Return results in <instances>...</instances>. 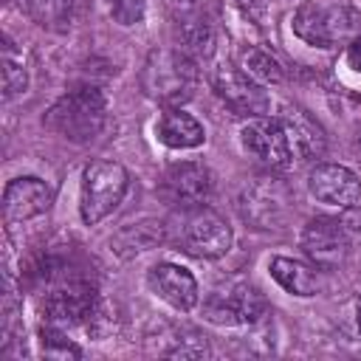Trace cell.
I'll return each instance as SVG.
<instances>
[{"label":"cell","instance_id":"1","mask_svg":"<svg viewBox=\"0 0 361 361\" xmlns=\"http://www.w3.org/2000/svg\"><path fill=\"white\" fill-rule=\"evenodd\" d=\"M104 121H107V102H104L102 90L93 85L68 90L42 116V124L51 133H56L73 144L93 141L104 130Z\"/></svg>","mask_w":361,"mask_h":361},{"label":"cell","instance_id":"2","mask_svg":"<svg viewBox=\"0 0 361 361\" xmlns=\"http://www.w3.org/2000/svg\"><path fill=\"white\" fill-rule=\"evenodd\" d=\"M197 85V68L195 59L186 56L178 48H155L149 51L144 68H141V90L164 104V107H180L192 99Z\"/></svg>","mask_w":361,"mask_h":361},{"label":"cell","instance_id":"3","mask_svg":"<svg viewBox=\"0 0 361 361\" xmlns=\"http://www.w3.org/2000/svg\"><path fill=\"white\" fill-rule=\"evenodd\" d=\"M237 212L254 228H282L293 212V195L285 180L274 175H257L240 189Z\"/></svg>","mask_w":361,"mask_h":361},{"label":"cell","instance_id":"4","mask_svg":"<svg viewBox=\"0 0 361 361\" xmlns=\"http://www.w3.org/2000/svg\"><path fill=\"white\" fill-rule=\"evenodd\" d=\"M130 175L118 161H93L82 172L79 214L85 226L102 223L127 195Z\"/></svg>","mask_w":361,"mask_h":361},{"label":"cell","instance_id":"5","mask_svg":"<svg viewBox=\"0 0 361 361\" xmlns=\"http://www.w3.org/2000/svg\"><path fill=\"white\" fill-rule=\"evenodd\" d=\"M178 223V243L192 257L217 259L231 248V226L206 203L180 209Z\"/></svg>","mask_w":361,"mask_h":361},{"label":"cell","instance_id":"6","mask_svg":"<svg viewBox=\"0 0 361 361\" xmlns=\"http://www.w3.org/2000/svg\"><path fill=\"white\" fill-rule=\"evenodd\" d=\"M268 302L254 285H228L209 293L203 302V316L212 324L234 327V324H254L265 316Z\"/></svg>","mask_w":361,"mask_h":361},{"label":"cell","instance_id":"7","mask_svg":"<svg viewBox=\"0 0 361 361\" xmlns=\"http://www.w3.org/2000/svg\"><path fill=\"white\" fill-rule=\"evenodd\" d=\"M99 316V299L96 288L85 279H68L59 288H54L45 299V322L54 327H76L87 324Z\"/></svg>","mask_w":361,"mask_h":361},{"label":"cell","instance_id":"8","mask_svg":"<svg viewBox=\"0 0 361 361\" xmlns=\"http://www.w3.org/2000/svg\"><path fill=\"white\" fill-rule=\"evenodd\" d=\"M212 87L237 116L254 118V116H265L271 107L265 87L237 65H217L212 73Z\"/></svg>","mask_w":361,"mask_h":361},{"label":"cell","instance_id":"9","mask_svg":"<svg viewBox=\"0 0 361 361\" xmlns=\"http://www.w3.org/2000/svg\"><path fill=\"white\" fill-rule=\"evenodd\" d=\"M302 251L322 271L341 268L350 254V237L344 231V223L333 217L307 220V226L302 228Z\"/></svg>","mask_w":361,"mask_h":361},{"label":"cell","instance_id":"10","mask_svg":"<svg viewBox=\"0 0 361 361\" xmlns=\"http://www.w3.org/2000/svg\"><path fill=\"white\" fill-rule=\"evenodd\" d=\"M240 144L248 155H254L259 164H265L271 169H285L293 161V152H290L282 121L268 118V116L248 118L240 130Z\"/></svg>","mask_w":361,"mask_h":361},{"label":"cell","instance_id":"11","mask_svg":"<svg viewBox=\"0 0 361 361\" xmlns=\"http://www.w3.org/2000/svg\"><path fill=\"white\" fill-rule=\"evenodd\" d=\"M212 172L197 164V161H183L166 169L164 180H161V197L178 209H189V206H200L209 200L212 195Z\"/></svg>","mask_w":361,"mask_h":361},{"label":"cell","instance_id":"12","mask_svg":"<svg viewBox=\"0 0 361 361\" xmlns=\"http://www.w3.org/2000/svg\"><path fill=\"white\" fill-rule=\"evenodd\" d=\"M307 189L316 200L350 209L361 200V180L353 169L341 164H316L307 175Z\"/></svg>","mask_w":361,"mask_h":361},{"label":"cell","instance_id":"13","mask_svg":"<svg viewBox=\"0 0 361 361\" xmlns=\"http://www.w3.org/2000/svg\"><path fill=\"white\" fill-rule=\"evenodd\" d=\"M54 192L39 178H14L3 192V214L8 223H23L39 217L51 209Z\"/></svg>","mask_w":361,"mask_h":361},{"label":"cell","instance_id":"14","mask_svg":"<svg viewBox=\"0 0 361 361\" xmlns=\"http://www.w3.org/2000/svg\"><path fill=\"white\" fill-rule=\"evenodd\" d=\"M147 282H149V288L166 305H172L175 310H183V313L192 310L197 305V299H200V290H197L195 276L186 268L175 265V262H158V265H152L149 274H147Z\"/></svg>","mask_w":361,"mask_h":361},{"label":"cell","instance_id":"15","mask_svg":"<svg viewBox=\"0 0 361 361\" xmlns=\"http://www.w3.org/2000/svg\"><path fill=\"white\" fill-rule=\"evenodd\" d=\"M341 14L338 11H330V8H322L316 3H302L293 14V34L299 39H305L307 45H316V48H330L341 34H344V25L338 23Z\"/></svg>","mask_w":361,"mask_h":361},{"label":"cell","instance_id":"16","mask_svg":"<svg viewBox=\"0 0 361 361\" xmlns=\"http://www.w3.org/2000/svg\"><path fill=\"white\" fill-rule=\"evenodd\" d=\"M279 121H282V127H285L290 152H293L299 161H313V158H322V155H324L327 135H324L322 124H319L313 116H307L302 107H288Z\"/></svg>","mask_w":361,"mask_h":361},{"label":"cell","instance_id":"17","mask_svg":"<svg viewBox=\"0 0 361 361\" xmlns=\"http://www.w3.org/2000/svg\"><path fill=\"white\" fill-rule=\"evenodd\" d=\"M155 133H158V141L172 149H192L206 141L203 124L192 113H183L180 107H166L155 124Z\"/></svg>","mask_w":361,"mask_h":361},{"label":"cell","instance_id":"18","mask_svg":"<svg viewBox=\"0 0 361 361\" xmlns=\"http://www.w3.org/2000/svg\"><path fill=\"white\" fill-rule=\"evenodd\" d=\"M20 6L39 28L65 34L73 28L82 0H20Z\"/></svg>","mask_w":361,"mask_h":361},{"label":"cell","instance_id":"19","mask_svg":"<svg viewBox=\"0 0 361 361\" xmlns=\"http://www.w3.org/2000/svg\"><path fill=\"white\" fill-rule=\"evenodd\" d=\"M175 39H178V51H183L195 62L197 59H209L214 54V31H212V25L203 17L192 14V8H186L178 17V23H175Z\"/></svg>","mask_w":361,"mask_h":361},{"label":"cell","instance_id":"20","mask_svg":"<svg viewBox=\"0 0 361 361\" xmlns=\"http://www.w3.org/2000/svg\"><path fill=\"white\" fill-rule=\"evenodd\" d=\"M268 271L293 296H316L319 288H322V279H319V271H316L313 262L305 265V262L290 259V257H274Z\"/></svg>","mask_w":361,"mask_h":361},{"label":"cell","instance_id":"21","mask_svg":"<svg viewBox=\"0 0 361 361\" xmlns=\"http://www.w3.org/2000/svg\"><path fill=\"white\" fill-rule=\"evenodd\" d=\"M28 87V73L23 68V59L14 51L11 37H3V99L11 102L17 96H23Z\"/></svg>","mask_w":361,"mask_h":361},{"label":"cell","instance_id":"22","mask_svg":"<svg viewBox=\"0 0 361 361\" xmlns=\"http://www.w3.org/2000/svg\"><path fill=\"white\" fill-rule=\"evenodd\" d=\"M243 71L257 79L259 85H276L282 82V65L262 48H248L243 51Z\"/></svg>","mask_w":361,"mask_h":361},{"label":"cell","instance_id":"23","mask_svg":"<svg viewBox=\"0 0 361 361\" xmlns=\"http://www.w3.org/2000/svg\"><path fill=\"white\" fill-rule=\"evenodd\" d=\"M161 240V223H135V226H127L118 237H116V245L118 251L124 254V248H130L127 254H138V251H147L149 245H155Z\"/></svg>","mask_w":361,"mask_h":361},{"label":"cell","instance_id":"24","mask_svg":"<svg viewBox=\"0 0 361 361\" xmlns=\"http://www.w3.org/2000/svg\"><path fill=\"white\" fill-rule=\"evenodd\" d=\"M39 350L45 358H79L82 355V350L62 333V327H54V324L39 330Z\"/></svg>","mask_w":361,"mask_h":361},{"label":"cell","instance_id":"25","mask_svg":"<svg viewBox=\"0 0 361 361\" xmlns=\"http://www.w3.org/2000/svg\"><path fill=\"white\" fill-rule=\"evenodd\" d=\"M107 6L118 25H138L147 11V0H107Z\"/></svg>","mask_w":361,"mask_h":361},{"label":"cell","instance_id":"26","mask_svg":"<svg viewBox=\"0 0 361 361\" xmlns=\"http://www.w3.org/2000/svg\"><path fill=\"white\" fill-rule=\"evenodd\" d=\"M166 355H172V358H203V355H209V341H206V336L189 330L186 338H178V344L172 350H166Z\"/></svg>","mask_w":361,"mask_h":361},{"label":"cell","instance_id":"27","mask_svg":"<svg viewBox=\"0 0 361 361\" xmlns=\"http://www.w3.org/2000/svg\"><path fill=\"white\" fill-rule=\"evenodd\" d=\"M344 59H347V65H350L353 71H358V73H361V39H353V42H350V48H347Z\"/></svg>","mask_w":361,"mask_h":361},{"label":"cell","instance_id":"28","mask_svg":"<svg viewBox=\"0 0 361 361\" xmlns=\"http://www.w3.org/2000/svg\"><path fill=\"white\" fill-rule=\"evenodd\" d=\"M169 6H175V8H180V11H186V8H195V3L197 0H166Z\"/></svg>","mask_w":361,"mask_h":361},{"label":"cell","instance_id":"29","mask_svg":"<svg viewBox=\"0 0 361 361\" xmlns=\"http://www.w3.org/2000/svg\"><path fill=\"white\" fill-rule=\"evenodd\" d=\"M240 6H243V8H248V11H254V8H259V6H262V0H240Z\"/></svg>","mask_w":361,"mask_h":361},{"label":"cell","instance_id":"30","mask_svg":"<svg viewBox=\"0 0 361 361\" xmlns=\"http://www.w3.org/2000/svg\"><path fill=\"white\" fill-rule=\"evenodd\" d=\"M355 322H358V330H361V299L355 302Z\"/></svg>","mask_w":361,"mask_h":361}]
</instances>
